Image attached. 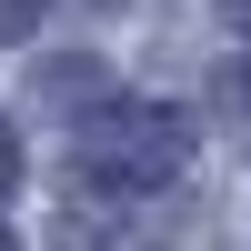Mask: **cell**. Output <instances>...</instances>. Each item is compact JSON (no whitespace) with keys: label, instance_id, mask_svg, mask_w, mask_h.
Here are the masks:
<instances>
[{"label":"cell","instance_id":"6da1fadb","mask_svg":"<svg viewBox=\"0 0 251 251\" xmlns=\"http://www.w3.org/2000/svg\"><path fill=\"white\" fill-rule=\"evenodd\" d=\"M80 161H91L100 181H121V191H141V181H181V121L171 111H111L91 121V141H80Z\"/></svg>","mask_w":251,"mask_h":251},{"label":"cell","instance_id":"7a4b0ae2","mask_svg":"<svg viewBox=\"0 0 251 251\" xmlns=\"http://www.w3.org/2000/svg\"><path fill=\"white\" fill-rule=\"evenodd\" d=\"M10 181H20V151H10V131H0V191H10Z\"/></svg>","mask_w":251,"mask_h":251},{"label":"cell","instance_id":"3957f363","mask_svg":"<svg viewBox=\"0 0 251 251\" xmlns=\"http://www.w3.org/2000/svg\"><path fill=\"white\" fill-rule=\"evenodd\" d=\"M231 20H241V30H251V0H231Z\"/></svg>","mask_w":251,"mask_h":251}]
</instances>
